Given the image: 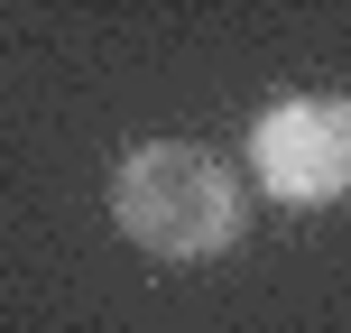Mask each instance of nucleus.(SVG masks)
I'll return each instance as SVG.
<instances>
[{
  "label": "nucleus",
  "instance_id": "obj_1",
  "mask_svg": "<svg viewBox=\"0 0 351 333\" xmlns=\"http://www.w3.org/2000/svg\"><path fill=\"white\" fill-rule=\"evenodd\" d=\"M111 222L148 260H213L241 241V185L213 148L194 139H148L111 167Z\"/></svg>",
  "mask_w": 351,
  "mask_h": 333
},
{
  "label": "nucleus",
  "instance_id": "obj_2",
  "mask_svg": "<svg viewBox=\"0 0 351 333\" xmlns=\"http://www.w3.org/2000/svg\"><path fill=\"white\" fill-rule=\"evenodd\" d=\"M250 176L278 204H342L351 194V102L342 93H287L250 121Z\"/></svg>",
  "mask_w": 351,
  "mask_h": 333
}]
</instances>
